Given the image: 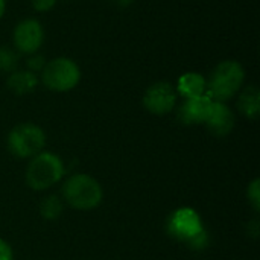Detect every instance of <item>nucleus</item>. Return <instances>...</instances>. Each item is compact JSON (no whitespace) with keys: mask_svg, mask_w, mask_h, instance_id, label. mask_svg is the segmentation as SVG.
Masks as SVG:
<instances>
[{"mask_svg":"<svg viewBox=\"0 0 260 260\" xmlns=\"http://www.w3.org/2000/svg\"><path fill=\"white\" fill-rule=\"evenodd\" d=\"M41 81L49 90L69 91L79 84L81 69L73 59L58 56L46 62L44 69L41 70Z\"/></svg>","mask_w":260,"mask_h":260,"instance_id":"nucleus-4","label":"nucleus"},{"mask_svg":"<svg viewBox=\"0 0 260 260\" xmlns=\"http://www.w3.org/2000/svg\"><path fill=\"white\" fill-rule=\"evenodd\" d=\"M44 41V29L41 23L35 18L21 20L12 32L14 47L26 55L37 53Z\"/></svg>","mask_w":260,"mask_h":260,"instance_id":"nucleus-6","label":"nucleus"},{"mask_svg":"<svg viewBox=\"0 0 260 260\" xmlns=\"http://www.w3.org/2000/svg\"><path fill=\"white\" fill-rule=\"evenodd\" d=\"M177 94H181L184 99L204 96L207 91V81L203 75L195 72H187L180 76L177 82Z\"/></svg>","mask_w":260,"mask_h":260,"instance_id":"nucleus-11","label":"nucleus"},{"mask_svg":"<svg viewBox=\"0 0 260 260\" xmlns=\"http://www.w3.org/2000/svg\"><path fill=\"white\" fill-rule=\"evenodd\" d=\"M108 2L119 6V8H126V6H129L133 3V0H108Z\"/></svg>","mask_w":260,"mask_h":260,"instance_id":"nucleus-20","label":"nucleus"},{"mask_svg":"<svg viewBox=\"0 0 260 260\" xmlns=\"http://www.w3.org/2000/svg\"><path fill=\"white\" fill-rule=\"evenodd\" d=\"M206 125H207L209 131L213 133L215 136H227L235 126L233 111L224 102L213 101L212 111H210V116H209Z\"/></svg>","mask_w":260,"mask_h":260,"instance_id":"nucleus-10","label":"nucleus"},{"mask_svg":"<svg viewBox=\"0 0 260 260\" xmlns=\"http://www.w3.org/2000/svg\"><path fill=\"white\" fill-rule=\"evenodd\" d=\"M64 175L62 160L52 152H40L32 157L26 169V183L34 190H46Z\"/></svg>","mask_w":260,"mask_h":260,"instance_id":"nucleus-3","label":"nucleus"},{"mask_svg":"<svg viewBox=\"0 0 260 260\" xmlns=\"http://www.w3.org/2000/svg\"><path fill=\"white\" fill-rule=\"evenodd\" d=\"M5 8H6V3H5V0H0V18H2V15L5 14Z\"/></svg>","mask_w":260,"mask_h":260,"instance_id":"nucleus-21","label":"nucleus"},{"mask_svg":"<svg viewBox=\"0 0 260 260\" xmlns=\"http://www.w3.org/2000/svg\"><path fill=\"white\" fill-rule=\"evenodd\" d=\"M46 145L44 131L35 123H20L8 136L9 151L20 158L35 157Z\"/></svg>","mask_w":260,"mask_h":260,"instance_id":"nucleus-5","label":"nucleus"},{"mask_svg":"<svg viewBox=\"0 0 260 260\" xmlns=\"http://www.w3.org/2000/svg\"><path fill=\"white\" fill-rule=\"evenodd\" d=\"M18 62V55L6 47L0 46V72H14Z\"/></svg>","mask_w":260,"mask_h":260,"instance_id":"nucleus-15","label":"nucleus"},{"mask_svg":"<svg viewBox=\"0 0 260 260\" xmlns=\"http://www.w3.org/2000/svg\"><path fill=\"white\" fill-rule=\"evenodd\" d=\"M62 212V203L58 197H46L40 204V215L46 219H56Z\"/></svg>","mask_w":260,"mask_h":260,"instance_id":"nucleus-14","label":"nucleus"},{"mask_svg":"<svg viewBox=\"0 0 260 260\" xmlns=\"http://www.w3.org/2000/svg\"><path fill=\"white\" fill-rule=\"evenodd\" d=\"M56 0H32V6L38 12H47L55 6Z\"/></svg>","mask_w":260,"mask_h":260,"instance_id":"nucleus-18","label":"nucleus"},{"mask_svg":"<svg viewBox=\"0 0 260 260\" xmlns=\"http://www.w3.org/2000/svg\"><path fill=\"white\" fill-rule=\"evenodd\" d=\"M244 79L245 70L238 61H222L210 73L206 94L212 101L225 102L241 90Z\"/></svg>","mask_w":260,"mask_h":260,"instance_id":"nucleus-1","label":"nucleus"},{"mask_svg":"<svg viewBox=\"0 0 260 260\" xmlns=\"http://www.w3.org/2000/svg\"><path fill=\"white\" fill-rule=\"evenodd\" d=\"M212 105H213V101L207 94L200 96V98L186 99L184 104L180 107L178 116H180L181 122L186 125L206 123L210 116Z\"/></svg>","mask_w":260,"mask_h":260,"instance_id":"nucleus-9","label":"nucleus"},{"mask_svg":"<svg viewBox=\"0 0 260 260\" xmlns=\"http://www.w3.org/2000/svg\"><path fill=\"white\" fill-rule=\"evenodd\" d=\"M64 200L69 206L78 210H91L98 207L104 198L101 184L90 175H72L62 187Z\"/></svg>","mask_w":260,"mask_h":260,"instance_id":"nucleus-2","label":"nucleus"},{"mask_svg":"<svg viewBox=\"0 0 260 260\" xmlns=\"http://www.w3.org/2000/svg\"><path fill=\"white\" fill-rule=\"evenodd\" d=\"M239 111L248 119H257L260 111V93L256 85H248L239 96Z\"/></svg>","mask_w":260,"mask_h":260,"instance_id":"nucleus-13","label":"nucleus"},{"mask_svg":"<svg viewBox=\"0 0 260 260\" xmlns=\"http://www.w3.org/2000/svg\"><path fill=\"white\" fill-rule=\"evenodd\" d=\"M177 104V90L169 82H155L152 84L143 96L145 108L157 116H163L171 113Z\"/></svg>","mask_w":260,"mask_h":260,"instance_id":"nucleus-7","label":"nucleus"},{"mask_svg":"<svg viewBox=\"0 0 260 260\" xmlns=\"http://www.w3.org/2000/svg\"><path fill=\"white\" fill-rule=\"evenodd\" d=\"M0 260H12V250L3 239H0Z\"/></svg>","mask_w":260,"mask_h":260,"instance_id":"nucleus-19","label":"nucleus"},{"mask_svg":"<svg viewBox=\"0 0 260 260\" xmlns=\"http://www.w3.org/2000/svg\"><path fill=\"white\" fill-rule=\"evenodd\" d=\"M6 85L14 94L21 96L35 90V87L38 85V78L30 70H14L8 76Z\"/></svg>","mask_w":260,"mask_h":260,"instance_id":"nucleus-12","label":"nucleus"},{"mask_svg":"<svg viewBox=\"0 0 260 260\" xmlns=\"http://www.w3.org/2000/svg\"><path fill=\"white\" fill-rule=\"evenodd\" d=\"M169 232L177 239L190 242L193 238L201 235L204 230H203L200 215L193 209L184 207V209H178L177 212L172 213V216L169 219Z\"/></svg>","mask_w":260,"mask_h":260,"instance_id":"nucleus-8","label":"nucleus"},{"mask_svg":"<svg viewBox=\"0 0 260 260\" xmlns=\"http://www.w3.org/2000/svg\"><path fill=\"white\" fill-rule=\"evenodd\" d=\"M259 180H254L250 187H248V200L251 203V206L254 207L256 212H259L260 209V190H259Z\"/></svg>","mask_w":260,"mask_h":260,"instance_id":"nucleus-17","label":"nucleus"},{"mask_svg":"<svg viewBox=\"0 0 260 260\" xmlns=\"http://www.w3.org/2000/svg\"><path fill=\"white\" fill-rule=\"evenodd\" d=\"M26 66H27V70H30V72H40V70H43L44 69V66H46V59H44V56H41V55H37V53H32V55H29L27 56V59H26Z\"/></svg>","mask_w":260,"mask_h":260,"instance_id":"nucleus-16","label":"nucleus"}]
</instances>
